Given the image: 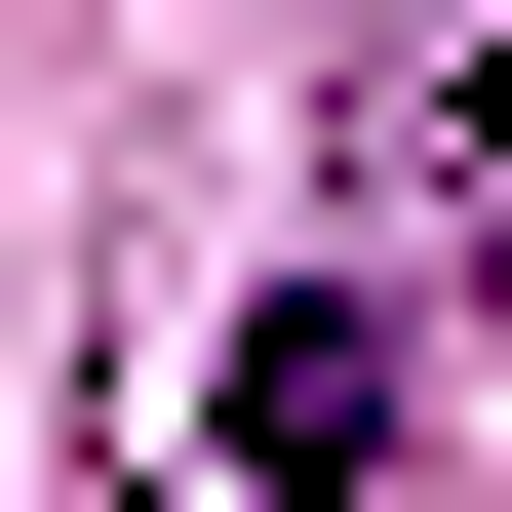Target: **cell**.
I'll list each match as a JSON object with an SVG mask.
<instances>
[{"mask_svg":"<svg viewBox=\"0 0 512 512\" xmlns=\"http://www.w3.org/2000/svg\"><path fill=\"white\" fill-rule=\"evenodd\" d=\"M316 197L394 316H512V0H316Z\"/></svg>","mask_w":512,"mask_h":512,"instance_id":"cell-1","label":"cell"},{"mask_svg":"<svg viewBox=\"0 0 512 512\" xmlns=\"http://www.w3.org/2000/svg\"><path fill=\"white\" fill-rule=\"evenodd\" d=\"M197 434H237V512H355L394 473V276H276V316L197 355Z\"/></svg>","mask_w":512,"mask_h":512,"instance_id":"cell-2","label":"cell"}]
</instances>
